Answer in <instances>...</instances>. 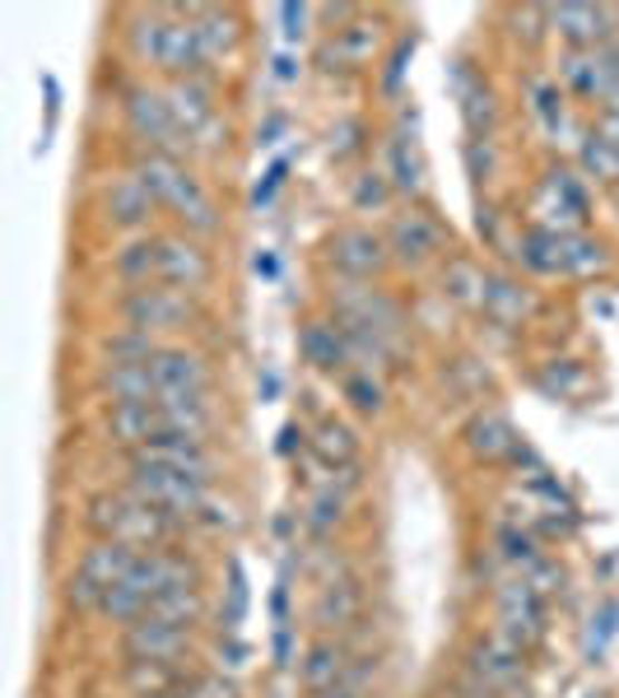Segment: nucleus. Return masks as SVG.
Returning a JSON list of instances; mask_svg holds the SVG:
<instances>
[{"mask_svg":"<svg viewBox=\"0 0 619 698\" xmlns=\"http://www.w3.org/2000/svg\"><path fill=\"white\" fill-rule=\"evenodd\" d=\"M136 177L149 187V196L159 200V205H168V210L183 219L187 228H196V233H215L219 228L215 200L205 196V187L173 159V154H149V159H140L136 164Z\"/></svg>","mask_w":619,"mask_h":698,"instance_id":"obj_1","label":"nucleus"},{"mask_svg":"<svg viewBox=\"0 0 619 698\" xmlns=\"http://www.w3.org/2000/svg\"><path fill=\"white\" fill-rule=\"evenodd\" d=\"M89 522L102 540H121V545H136V550H145V545L154 550L159 540H168L177 531V517L145 503L136 489H126V494H117V499H98Z\"/></svg>","mask_w":619,"mask_h":698,"instance_id":"obj_2","label":"nucleus"},{"mask_svg":"<svg viewBox=\"0 0 619 698\" xmlns=\"http://www.w3.org/2000/svg\"><path fill=\"white\" fill-rule=\"evenodd\" d=\"M136 51L149 57L154 66H164L173 75H187L205 61V42L196 19H140L136 23Z\"/></svg>","mask_w":619,"mask_h":698,"instance_id":"obj_3","label":"nucleus"},{"mask_svg":"<svg viewBox=\"0 0 619 698\" xmlns=\"http://www.w3.org/2000/svg\"><path fill=\"white\" fill-rule=\"evenodd\" d=\"M140 559L136 545H121V540H98V545L80 559V568H75V578H70V606H98L108 601V591L131 573Z\"/></svg>","mask_w":619,"mask_h":698,"instance_id":"obj_4","label":"nucleus"},{"mask_svg":"<svg viewBox=\"0 0 619 698\" xmlns=\"http://www.w3.org/2000/svg\"><path fill=\"white\" fill-rule=\"evenodd\" d=\"M131 489L145 503L173 512L177 522L210 503V484L196 475H183V471H168V465H131Z\"/></svg>","mask_w":619,"mask_h":698,"instance_id":"obj_5","label":"nucleus"},{"mask_svg":"<svg viewBox=\"0 0 619 698\" xmlns=\"http://www.w3.org/2000/svg\"><path fill=\"white\" fill-rule=\"evenodd\" d=\"M131 465H168V471H183V475H196L210 484L215 475V452L200 443V438H187V433H164V438H154V443L136 448L131 452Z\"/></svg>","mask_w":619,"mask_h":698,"instance_id":"obj_6","label":"nucleus"},{"mask_svg":"<svg viewBox=\"0 0 619 698\" xmlns=\"http://www.w3.org/2000/svg\"><path fill=\"white\" fill-rule=\"evenodd\" d=\"M187 625H173L164 615H140L131 629H126V657L131 661H159L173 666L187 652Z\"/></svg>","mask_w":619,"mask_h":698,"instance_id":"obj_7","label":"nucleus"},{"mask_svg":"<svg viewBox=\"0 0 619 698\" xmlns=\"http://www.w3.org/2000/svg\"><path fill=\"white\" fill-rule=\"evenodd\" d=\"M149 377L159 386V396H196L210 392V368L191 350H159L149 358Z\"/></svg>","mask_w":619,"mask_h":698,"instance_id":"obj_8","label":"nucleus"},{"mask_svg":"<svg viewBox=\"0 0 619 698\" xmlns=\"http://www.w3.org/2000/svg\"><path fill=\"white\" fill-rule=\"evenodd\" d=\"M191 317V303L183 289H136L131 303H126V322L131 331H173V326H187Z\"/></svg>","mask_w":619,"mask_h":698,"instance_id":"obj_9","label":"nucleus"},{"mask_svg":"<svg viewBox=\"0 0 619 698\" xmlns=\"http://www.w3.org/2000/svg\"><path fill=\"white\" fill-rule=\"evenodd\" d=\"M126 112H131V126L145 140L159 145V154L173 149L177 136H187L183 126H177V117H173L168 94H159V89H131V94H126Z\"/></svg>","mask_w":619,"mask_h":698,"instance_id":"obj_10","label":"nucleus"},{"mask_svg":"<svg viewBox=\"0 0 619 698\" xmlns=\"http://www.w3.org/2000/svg\"><path fill=\"white\" fill-rule=\"evenodd\" d=\"M154 279H164L168 289H200L210 279V256L187 238H159V266Z\"/></svg>","mask_w":619,"mask_h":698,"instance_id":"obj_11","label":"nucleus"},{"mask_svg":"<svg viewBox=\"0 0 619 698\" xmlns=\"http://www.w3.org/2000/svg\"><path fill=\"white\" fill-rule=\"evenodd\" d=\"M331 262L341 266L345 275H373V271H382L386 252H382L377 233H369V228H341V233H335V243H331Z\"/></svg>","mask_w":619,"mask_h":698,"instance_id":"obj_12","label":"nucleus"},{"mask_svg":"<svg viewBox=\"0 0 619 698\" xmlns=\"http://www.w3.org/2000/svg\"><path fill=\"white\" fill-rule=\"evenodd\" d=\"M108 429H112L117 443H126V448L136 452V448L154 443V438H164L168 433V420H164L159 401H149V405H112Z\"/></svg>","mask_w":619,"mask_h":698,"instance_id":"obj_13","label":"nucleus"},{"mask_svg":"<svg viewBox=\"0 0 619 698\" xmlns=\"http://www.w3.org/2000/svg\"><path fill=\"white\" fill-rule=\"evenodd\" d=\"M540 629V591L531 582L503 591V638L512 642V648H522V642H531Z\"/></svg>","mask_w":619,"mask_h":698,"instance_id":"obj_14","label":"nucleus"},{"mask_svg":"<svg viewBox=\"0 0 619 698\" xmlns=\"http://www.w3.org/2000/svg\"><path fill=\"white\" fill-rule=\"evenodd\" d=\"M438 247H443V233L429 215H401L392 224V252L401 262H429Z\"/></svg>","mask_w":619,"mask_h":698,"instance_id":"obj_15","label":"nucleus"},{"mask_svg":"<svg viewBox=\"0 0 619 698\" xmlns=\"http://www.w3.org/2000/svg\"><path fill=\"white\" fill-rule=\"evenodd\" d=\"M154 205H159V200H154L149 187L131 173V177H121V183H112V191H108V219L121 224V228H140L149 219Z\"/></svg>","mask_w":619,"mask_h":698,"instance_id":"obj_16","label":"nucleus"},{"mask_svg":"<svg viewBox=\"0 0 619 698\" xmlns=\"http://www.w3.org/2000/svg\"><path fill=\"white\" fill-rule=\"evenodd\" d=\"M168 102H173V117H177V126H183L187 136H196L200 126L215 117V94H210V85H200V80L173 85Z\"/></svg>","mask_w":619,"mask_h":698,"instance_id":"obj_17","label":"nucleus"},{"mask_svg":"<svg viewBox=\"0 0 619 698\" xmlns=\"http://www.w3.org/2000/svg\"><path fill=\"white\" fill-rule=\"evenodd\" d=\"M377 23H345L322 51V61H335V66H364L373 51H377Z\"/></svg>","mask_w":619,"mask_h":698,"instance_id":"obj_18","label":"nucleus"},{"mask_svg":"<svg viewBox=\"0 0 619 698\" xmlns=\"http://www.w3.org/2000/svg\"><path fill=\"white\" fill-rule=\"evenodd\" d=\"M102 386H108V396L117 405H149V401H159V386H154V377H149V364H112V373L102 377Z\"/></svg>","mask_w":619,"mask_h":698,"instance_id":"obj_19","label":"nucleus"},{"mask_svg":"<svg viewBox=\"0 0 619 698\" xmlns=\"http://www.w3.org/2000/svg\"><path fill=\"white\" fill-rule=\"evenodd\" d=\"M550 19L569 42H597L606 10H597V6H559V10H550Z\"/></svg>","mask_w":619,"mask_h":698,"instance_id":"obj_20","label":"nucleus"},{"mask_svg":"<svg viewBox=\"0 0 619 698\" xmlns=\"http://www.w3.org/2000/svg\"><path fill=\"white\" fill-rule=\"evenodd\" d=\"M298 350L313 358L317 368H341V358H345V345L335 341V331L331 326H303V335H298Z\"/></svg>","mask_w":619,"mask_h":698,"instance_id":"obj_21","label":"nucleus"},{"mask_svg":"<svg viewBox=\"0 0 619 698\" xmlns=\"http://www.w3.org/2000/svg\"><path fill=\"white\" fill-rule=\"evenodd\" d=\"M196 14V29L205 42V57H215L219 47H234L238 42V19L224 14V10H191Z\"/></svg>","mask_w":619,"mask_h":698,"instance_id":"obj_22","label":"nucleus"},{"mask_svg":"<svg viewBox=\"0 0 619 698\" xmlns=\"http://www.w3.org/2000/svg\"><path fill=\"white\" fill-rule=\"evenodd\" d=\"M471 448H475L480 456H508V452H518V438H512V429H508L499 415H484V420H475V429H471Z\"/></svg>","mask_w":619,"mask_h":698,"instance_id":"obj_23","label":"nucleus"},{"mask_svg":"<svg viewBox=\"0 0 619 698\" xmlns=\"http://www.w3.org/2000/svg\"><path fill=\"white\" fill-rule=\"evenodd\" d=\"M358 610V591L350 582H331L322 591V601H317V615H322V625H350Z\"/></svg>","mask_w":619,"mask_h":698,"instance_id":"obj_24","label":"nucleus"},{"mask_svg":"<svg viewBox=\"0 0 619 698\" xmlns=\"http://www.w3.org/2000/svg\"><path fill=\"white\" fill-rule=\"evenodd\" d=\"M154 266H159V243H136V247H126L117 256V271L131 279V284H149Z\"/></svg>","mask_w":619,"mask_h":698,"instance_id":"obj_25","label":"nucleus"},{"mask_svg":"<svg viewBox=\"0 0 619 698\" xmlns=\"http://www.w3.org/2000/svg\"><path fill=\"white\" fill-rule=\"evenodd\" d=\"M392 173L401 191H420L424 187V168L415 159V149H405V140H392Z\"/></svg>","mask_w":619,"mask_h":698,"instance_id":"obj_26","label":"nucleus"},{"mask_svg":"<svg viewBox=\"0 0 619 698\" xmlns=\"http://www.w3.org/2000/svg\"><path fill=\"white\" fill-rule=\"evenodd\" d=\"M615 629H619V606L610 601V606H601V615H591V633H587V657H591V661H597V657L610 648Z\"/></svg>","mask_w":619,"mask_h":698,"instance_id":"obj_27","label":"nucleus"},{"mask_svg":"<svg viewBox=\"0 0 619 698\" xmlns=\"http://www.w3.org/2000/svg\"><path fill=\"white\" fill-rule=\"evenodd\" d=\"M317 448L326 461H354V433L341 429V424H326L322 438H317Z\"/></svg>","mask_w":619,"mask_h":698,"instance_id":"obj_28","label":"nucleus"},{"mask_svg":"<svg viewBox=\"0 0 619 698\" xmlns=\"http://www.w3.org/2000/svg\"><path fill=\"white\" fill-rule=\"evenodd\" d=\"M382 200H386L382 173H364V177H358V187H354V205H358V210H369V205H382Z\"/></svg>","mask_w":619,"mask_h":698,"instance_id":"obj_29","label":"nucleus"},{"mask_svg":"<svg viewBox=\"0 0 619 698\" xmlns=\"http://www.w3.org/2000/svg\"><path fill=\"white\" fill-rule=\"evenodd\" d=\"M350 396H354L358 410H369V415H373V410L382 405V386L369 382V377H354V382H350Z\"/></svg>","mask_w":619,"mask_h":698,"instance_id":"obj_30","label":"nucleus"},{"mask_svg":"<svg viewBox=\"0 0 619 698\" xmlns=\"http://www.w3.org/2000/svg\"><path fill=\"white\" fill-rule=\"evenodd\" d=\"M285 173H289V164L285 159H279V164H271V173H266V183H256V205H271V196L279 191V183H285Z\"/></svg>","mask_w":619,"mask_h":698,"instance_id":"obj_31","label":"nucleus"},{"mask_svg":"<svg viewBox=\"0 0 619 698\" xmlns=\"http://www.w3.org/2000/svg\"><path fill=\"white\" fill-rule=\"evenodd\" d=\"M331 676H335V652H331V648H317V652H313V666H307V680L326 685Z\"/></svg>","mask_w":619,"mask_h":698,"instance_id":"obj_32","label":"nucleus"},{"mask_svg":"<svg viewBox=\"0 0 619 698\" xmlns=\"http://www.w3.org/2000/svg\"><path fill=\"white\" fill-rule=\"evenodd\" d=\"M279 19H285V38L298 42L303 38V23H307V6H279Z\"/></svg>","mask_w":619,"mask_h":698,"instance_id":"obj_33","label":"nucleus"},{"mask_svg":"<svg viewBox=\"0 0 619 698\" xmlns=\"http://www.w3.org/2000/svg\"><path fill=\"white\" fill-rule=\"evenodd\" d=\"M187 698H234V685H228V680H215V676H210V680H200V685H196Z\"/></svg>","mask_w":619,"mask_h":698,"instance_id":"obj_34","label":"nucleus"},{"mask_svg":"<svg viewBox=\"0 0 619 698\" xmlns=\"http://www.w3.org/2000/svg\"><path fill=\"white\" fill-rule=\"evenodd\" d=\"M331 517H341V499H322L313 522H317V527H331Z\"/></svg>","mask_w":619,"mask_h":698,"instance_id":"obj_35","label":"nucleus"},{"mask_svg":"<svg viewBox=\"0 0 619 698\" xmlns=\"http://www.w3.org/2000/svg\"><path fill=\"white\" fill-rule=\"evenodd\" d=\"M275 75H279V80H294V75H298L294 57H279V61H275Z\"/></svg>","mask_w":619,"mask_h":698,"instance_id":"obj_36","label":"nucleus"},{"mask_svg":"<svg viewBox=\"0 0 619 698\" xmlns=\"http://www.w3.org/2000/svg\"><path fill=\"white\" fill-rule=\"evenodd\" d=\"M540 112H546V121H550V126L559 121V117H554V94H550V89H540Z\"/></svg>","mask_w":619,"mask_h":698,"instance_id":"obj_37","label":"nucleus"},{"mask_svg":"<svg viewBox=\"0 0 619 698\" xmlns=\"http://www.w3.org/2000/svg\"><path fill=\"white\" fill-rule=\"evenodd\" d=\"M606 140H610V145H619V108L606 117Z\"/></svg>","mask_w":619,"mask_h":698,"instance_id":"obj_38","label":"nucleus"},{"mask_svg":"<svg viewBox=\"0 0 619 698\" xmlns=\"http://www.w3.org/2000/svg\"><path fill=\"white\" fill-rule=\"evenodd\" d=\"M256 271H262V275H275V256H256Z\"/></svg>","mask_w":619,"mask_h":698,"instance_id":"obj_39","label":"nucleus"},{"mask_svg":"<svg viewBox=\"0 0 619 698\" xmlns=\"http://www.w3.org/2000/svg\"><path fill=\"white\" fill-rule=\"evenodd\" d=\"M294 438H298V429L289 424V429H285V443H279V452H294Z\"/></svg>","mask_w":619,"mask_h":698,"instance_id":"obj_40","label":"nucleus"},{"mask_svg":"<svg viewBox=\"0 0 619 698\" xmlns=\"http://www.w3.org/2000/svg\"><path fill=\"white\" fill-rule=\"evenodd\" d=\"M331 698H350V694H331Z\"/></svg>","mask_w":619,"mask_h":698,"instance_id":"obj_41","label":"nucleus"}]
</instances>
